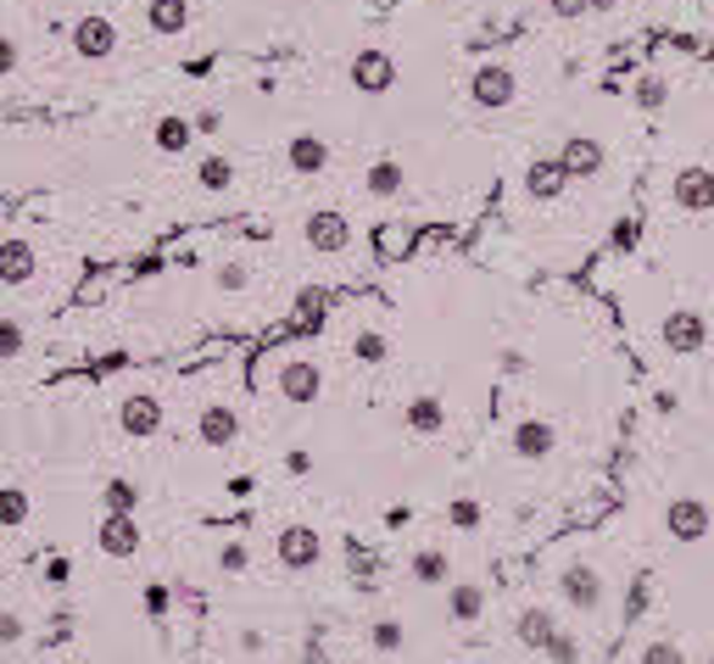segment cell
<instances>
[{"label": "cell", "instance_id": "obj_21", "mask_svg": "<svg viewBox=\"0 0 714 664\" xmlns=\"http://www.w3.org/2000/svg\"><path fill=\"white\" fill-rule=\"evenodd\" d=\"M514 631H519V642H525V647L547 653V647H553V636H558V614H553V608H525V614L514 620Z\"/></svg>", "mask_w": 714, "mask_h": 664}, {"label": "cell", "instance_id": "obj_37", "mask_svg": "<svg viewBox=\"0 0 714 664\" xmlns=\"http://www.w3.org/2000/svg\"><path fill=\"white\" fill-rule=\"evenodd\" d=\"M547 658H553V664H581V642H575L569 631H558L553 647H547Z\"/></svg>", "mask_w": 714, "mask_h": 664}, {"label": "cell", "instance_id": "obj_14", "mask_svg": "<svg viewBox=\"0 0 714 664\" xmlns=\"http://www.w3.org/2000/svg\"><path fill=\"white\" fill-rule=\"evenodd\" d=\"M196 442H201V447H212V453L235 447V442H240V414H235L229 403H207V408H201V419H196Z\"/></svg>", "mask_w": 714, "mask_h": 664}, {"label": "cell", "instance_id": "obj_36", "mask_svg": "<svg viewBox=\"0 0 714 664\" xmlns=\"http://www.w3.org/2000/svg\"><path fill=\"white\" fill-rule=\"evenodd\" d=\"M246 564H251L246 542H224V547H218V569H224V575H246Z\"/></svg>", "mask_w": 714, "mask_h": 664}, {"label": "cell", "instance_id": "obj_40", "mask_svg": "<svg viewBox=\"0 0 714 664\" xmlns=\"http://www.w3.org/2000/svg\"><path fill=\"white\" fill-rule=\"evenodd\" d=\"M553 18H586V0H547Z\"/></svg>", "mask_w": 714, "mask_h": 664}, {"label": "cell", "instance_id": "obj_29", "mask_svg": "<svg viewBox=\"0 0 714 664\" xmlns=\"http://www.w3.org/2000/svg\"><path fill=\"white\" fill-rule=\"evenodd\" d=\"M631 101H636L642 112H664V107H670V79H658V73H642V79L631 85Z\"/></svg>", "mask_w": 714, "mask_h": 664}, {"label": "cell", "instance_id": "obj_2", "mask_svg": "<svg viewBox=\"0 0 714 664\" xmlns=\"http://www.w3.org/2000/svg\"><path fill=\"white\" fill-rule=\"evenodd\" d=\"M658 519H664V536H670V542H686V547H692V542H703V536L714 531V508H708L703 497H692V492L670 497Z\"/></svg>", "mask_w": 714, "mask_h": 664}, {"label": "cell", "instance_id": "obj_34", "mask_svg": "<svg viewBox=\"0 0 714 664\" xmlns=\"http://www.w3.org/2000/svg\"><path fill=\"white\" fill-rule=\"evenodd\" d=\"M636 664H686V647L670 642V636H658V642H647V647L636 653Z\"/></svg>", "mask_w": 714, "mask_h": 664}, {"label": "cell", "instance_id": "obj_16", "mask_svg": "<svg viewBox=\"0 0 714 664\" xmlns=\"http://www.w3.org/2000/svg\"><path fill=\"white\" fill-rule=\"evenodd\" d=\"M34 268H40L34 240H23V235H7V240H0V285H29Z\"/></svg>", "mask_w": 714, "mask_h": 664}, {"label": "cell", "instance_id": "obj_25", "mask_svg": "<svg viewBox=\"0 0 714 664\" xmlns=\"http://www.w3.org/2000/svg\"><path fill=\"white\" fill-rule=\"evenodd\" d=\"M196 185H201L207 196H224V190L235 185V162H229V157H218V151H212V157H201V162H196Z\"/></svg>", "mask_w": 714, "mask_h": 664}, {"label": "cell", "instance_id": "obj_44", "mask_svg": "<svg viewBox=\"0 0 714 664\" xmlns=\"http://www.w3.org/2000/svg\"><path fill=\"white\" fill-rule=\"evenodd\" d=\"M619 0H586V12H614Z\"/></svg>", "mask_w": 714, "mask_h": 664}, {"label": "cell", "instance_id": "obj_43", "mask_svg": "<svg viewBox=\"0 0 714 664\" xmlns=\"http://www.w3.org/2000/svg\"><path fill=\"white\" fill-rule=\"evenodd\" d=\"M240 647L246 653H262V631H240Z\"/></svg>", "mask_w": 714, "mask_h": 664}, {"label": "cell", "instance_id": "obj_31", "mask_svg": "<svg viewBox=\"0 0 714 664\" xmlns=\"http://www.w3.org/2000/svg\"><path fill=\"white\" fill-rule=\"evenodd\" d=\"M212 285H218V290H224V296H240V290H246V285H251V268H246V262H240V257H224V262H218V268H212Z\"/></svg>", "mask_w": 714, "mask_h": 664}, {"label": "cell", "instance_id": "obj_9", "mask_svg": "<svg viewBox=\"0 0 714 664\" xmlns=\"http://www.w3.org/2000/svg\"><path fill=\"white\" fill-rule=\"evenodd\" d=\"M274 553H279V564H285L290 575H307V569H318V558H324V536H318L313 525H285L279 542H274Z\"/></svg>", "mask_w": 714, "mask_h": 664}, {"label": "cell", "instance_id": "obj_28", "mask_svg": "<svg viewBox=\"0 0 714 664\" xmlns=\"http://www.w3.org/2000/svg\"><path fill=\"white\" fill-rule=\"evenodd\" d=\"M29 514H34V503H29V492H23V486H0V531L29 525Z\"/></svg>", "mask_w": 714, "mask_h": 664}, {"label": "cell", "instance_id": "obj_4", "mask_svg": "<svg viewBox=\"0 0 714 664\" xmlns=\"http://www.w3.org/2000/svg\"><path fill=\"white\" fill-rule=\"evenodd\" d=\"M670 207L675 212H686V218H703V212H714V168H675V179H670Z\"/></svg>", "mask_w": 714, "mask_h": 664}, {"label": "cell", "instance_id": "obj_15", "mask_svg": "<svg viewBox=\"0 0 714 664\" xmlns=\"http://www.w3.org/2000/svg\"><path fill=\"white\" fill-rule=\"evenodd\" d=\"M351 85L364 90V96H386L397 85V62L386 51H357L351 57Z\"/></svg>", "mask_w": 714, "mask_h": 664}, {"label": "cell", "instance_id": "obj_30", "mask_svg": "<svg viewBox=\"0 0 714 664\" xmlns=\"http://www.w3.org/2000/svg\"><path fill=\"white\" fill-rule=\"evenodd\" d=\"M101 508H107V514H135V508H140V486L123 480V475L107 480V486H101Z\"/></svg>", "mask_w": 714, "mask_h": 664}, {"label": "cell", "instance_id": "obj_8", "mask_svg": "<svg viewBox=\"0 0 714 664\" xmlns=\"http://www.w3.org/2000/svg\"><path fill=\"white\" fill-rule=\"evenodd\" d=\"M301 240H307L313 251L335 257V251H346V246H351V218H346V212H335V207H318V212H307V218H301Z\"/></svg>", "mask_w": 714, "mask_h": 664}, {"label": "cell", "instance_id": "obj_5", "mask_svg": "<svg viewBox=\"0 0 714 664\" xmlns=\"http://www.w3.org/2000/svg\"><path fill=\"white\" fill-rule=\"evenodd\" d=\"M558 597H564L575 614H597V608H603V575H597V564H586V558L564 564V569H558Z\"/></svg>", "mask_w": 714, "mask_h": 664}, {"label": "cell", "instance_id": "obj_6", "mask_svg": "<svg viewBox=\"0 0 714 664\" xmlns=\"http://www.w3.org/2000/svg\"><path fill=\"white\" fill-rule=\"evenodd\" d=\"M274 392H279L290 408H313V403H318V392H324V375H318V364H313V358H285V364H279V375H274Z\"/></svg>", "mask_w": 714, "mask_h": 664}, {"label": "cell", "instance_id": "obj_23", "mask_svg": "<svg viewBox=\"0 0 714 664\" xmlns=\"http://www.w3.org/2000/svg\"><path fill=\"white\" fill-rule=\"evenodd\" d=\"M151 140H157V151L179 157V151H190L196 123H190V118H179V112H162V118H157V129H151Z\"/></svg>", "mask_w": 714, "mask_h": 664}, {"label": "cell", "instance_id": "obj_17", "mask_svg": "<svg viewBox=\"0 0 714 664\" xmlns=\"http://www.w3.org/2000/svg\"><path fill=\"white\" fill-rule=\"evenodd\" d=\"M564 190H569V179H564L558 157H530L525 162V196L530 201H558Z\"/></svg>", "mask_w": 714, "mask_h": 664}, {"label": "cell", "instance_id": "obj_19", "mask_svg": "<svg viewBox=\"0 0 714 664\" xmlns=\"http://www.w3.org/2000/svg\"><path fill=\"white\" fill-rule=\"evenodd\" d=\"M96 542H101L107 558H135V553H140V525H135V514H107L101 531H96Z\"/></svg>", "mask_w": 714, "mask_h": 664}, {"label": "cell", "instance_id": "obj_39", "mask_svg": "<svg viewBox=\"0 0 714 664\" xmlns=\"http://www.w3.org/2000/svg\"><path fill=\"white\" fill-rule=\"evenodd\" d=\"M23 642V620L18 614H0V647H18Z\"/></svg>", "mask_w": 714, "mask_h": 664}, {"label": "cell", "instance_id": "obj_1", "mask_svg": "<svg viewBox=\"0 0 714 664\" xmlns=\"http://www.w3.org/2000/svg\"><path fill=\"white\" fill-rule=\"evenodd\" d=\"M658 341H664L670 358H697V353H708V318H703L697 307L675 301V307L658 318Z\"/></svg>", "mask_w": 714, "mask_h": 664}, {"label": "cell", "instance_id": "obj_35", "mask_svg": "<svg viewBox=\"0 0 714 664\" xmlns=\"http://www.w3.org/2000/svg\"><path fill=\"white\" fill-rule=\"evenodd\" d=\"M480 519H486V514H480V503H475V497H458V503L447 508V525H453V531H475Z\"/></svg>", "mask_w": 714, "mask_h": 664}, {"label": "cell", "instance_id": "obj_26", "mask_svg": "<svg viewBox=\"0 0 714 664\" xmlns=\"http://www.w3.org/2000/svg\"><path fill=\"white\" fill-rule=\"evenodd\" d=\"M351 358H357V364H369V369H380V364L391 358L386 329H357V336H351Z\"/></svg>", "mask_w": 714, "mask_h": 664}, {"label": "cell", "instance_id": "obj_12", "mask_svg": "<svg viewBox=\"0 0 714 664\" xmlns=\"http://www.w3.org/2000/svg\"><path fill=\"white\" fill-rule=\"evenodd\" d=\"M508 447H514V458H519V464H547V458H553V447H558V430H553L547 419H536V414H530V419H519V425H514Z\"/></svg>", "mask_w": 714, "mask_h": 664}, {"label": "cell", "instance_id": "obj_32", "mask_svg": "<svg viewBox=\"0 0 714 664\" xmlns=\"http://www.w3.org/2000/svg\"><path fill=\"white\" fill-rule=\"evenodd\" d=\"M369 647H375V653H403V647H408L403 620H375V625H369Z\"/></svg>", "mask_w": 714, "mask_h": 664}, {"label": "cell", "instance_id": "obj_42", "mask_svg": "<svg viewBox=\"0 0 714 664\" xmlns=\"http://www.w3.org/2000/svg\"><path fill=\"white\" fill-rule=\"evenodd\" d=\"M68 575H73L68 558H51V564H46V581H51V586H68Z\"/></svg>", "mask_w": 714, "mask_h": 664}, {"label": "cell", "instance_id": "obj_18", "mask_svg": "<svg viewBox=\"0 0 714 664\" xmlns=\"http://www.w3.org/2000/svg\"><path fill=\"white\" fill-rule=\"evenodd\" d=\"M403 425L414 430V436H442L447 430V397H436V392H419L408 408H403Z\"/></svg>", "mask_w": 714, "mask_h": 664}, {"label": "cell", "instance_id": "obj_10", "mask_svg": "<svg viewBox=\"0 0 714 664\" xmlns=\"http://www.w3.org/2000/svg\"><path fill=\"white\" fill-rule=\"evenodd\" d=\"M118 425H123L135 442H151V436L168 425V414H162V397H151V392H135V397H123V403H118Z\"/></svg>", "mask_w": 714, "mask_h": 664}, {"label": "cell", "instance_id": "obj_33", "mask_svg": "<svg viewBox=\"0 0 714 664\" xmlns=\"http://www.w3.org/2000/svg\"><path fill=\"white\" fill-rule=\"evenodd\" d=\"M23 353H29V329L18 318H0V364H12Z\"/></svg>", "mask_w": 714, "mask_h": 664}, {"label": "cell", "instance_id": "obj_24", "mask_svg": "<svg viewBox=\"0 0 714 664\" xmlns=\"http://www.w3.org/2000/svg\"><path fill=\"white\" fill-rule=\"evenodd\" d=\"M486 614V592L475 586V581H458L453 592H447V620H458V625H475Z\"/></svg>", "mask_w": 714, "mask_h": 664}, {"label": "cell", "instance_id": "obj_27", "mask_svg": "<svg viewBox=\"0 0 714 664\" xmlns=\"http://www.w3.org/2000/svg\"><path fill=\"white\" fill-rule=\"evenodd\" d=\"M408 569H414V581H419V586H442V581L453 575V564H447V553H442V547H419Z\"/></svg>", "mask_w": 714, "mask_h": 664}, {"label": "cell", "instance_id": "obj_22", "mask_svg": "<svg viewBox=\"0 0 714 664\" xmlns=\"http://www.w3.org/2000/svg\"><path fill=\"white\" fill-rule=\"evenodd\" d=\"M146 23H151V34H185L190 29V0H151L146 7Z\"/></svg>", "mask_w": 714, "mask_h": 664}, {"label": "cell", "instance_id": "obj_20", "mask_svg": "<svg viewBox=\"0 0 714 664\" xmlns=\"http://www.w3.org/2000/svg\"><path fill=\"white\" fill-rule=\"evenodd\" d=\"M364 190H369L375 201H397V196L408 190V168H403L397 157H380V162H369V174H364Z\"/></svg>", "mask_w": 714, "mask_h": 664}, {"label": "cell", "instance_id": "obj_41", "mask_svg": "<svg viewBox=\"0 0 714 664\" xmlns=\"http://www.w3.org/2000/svg\"><path fill=\"white\" fill-rule=\"evenodd\" d=\"M146 614H151V620L168 614V586H151V592H146Z\"/></svg>", "mask_w": 714, "mask_h": 664}, {"label": "cell", "instance_id": "obj_38", "mask_svg": "<svg viewBox=\"0 0 714 664\" xmlns=\"http://www.w3.org/2000/svg\"><path fill=\"white\" fill-rule=\"evenodd\" d=\"M12 73H18V40L0 34V79H12Z\"/></svg>", "mask_w": 714, "mask_h": 664}, {"label": "cell", "instance_id": "obj_13", "mask_svg": "<svg viewBox=\"0 0 714 664\" xmlns=\"http://www.w3.org/2000/svg\"><path fill=\"white\" fill-rule=\"evenodd\" d=\"M73 51H79L85 62H107V57L118 51V29H112V18H101V12L79 18V23H73Z\"/></svg>", "mask_w": 714, "mask_h": 664}, {"label": "cell", "instance_id": "obj_11", "mask_svg": "<svg viewBox=\"0 0 714 664\" xmlns=\"http://www.w3.org/2000/svg\"><path fill=\"white\" fill-rule=\"evenodd\" d=\"M285 168H290L296 179H318V174L329 168V140L313 135V129L290 135V140H285Z\"/></svg>", "mask_w": 714, "mask_h": 664}, {"label": "cell", "instance_id": "obj_7", "mask_svg": "<svg viewBox=\"0 0 714 664\" xmlns=\"http://www.w3.org/2000/svg\"><path fill=\"white\" fill-rule=\"evenodd\" d=\"M558 168H564V179L575 185V179H597L603 168H608V151H603V140L597 135H564V146H558Z\"/></svg>", "mask_w": 714, "mask_h": 664}, {"label": "cell", "instance_id": "obj_3", "mask_svg": "<svg viewBox=\"0 0 714 664\" xmlns=\"http://www.w3.org/2000/svg\"><path fill=\"white\" fill-rule=\"evenodd\" d=\"M514 96H519V79H514L508 62H480V68H475L469 101H475L480 112H503V107H514Z\"/></svg>", "mask_w": 714, "mask_h": 664}]
</instances>
